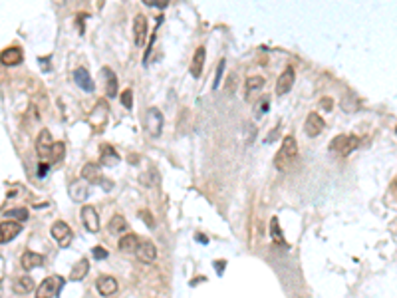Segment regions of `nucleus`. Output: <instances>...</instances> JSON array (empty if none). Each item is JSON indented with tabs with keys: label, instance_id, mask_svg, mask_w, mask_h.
Wrapping results in <instances>:
<instances>
[{
	"label": "nucleus",
	"instance_id": "12",
	"mask_svg": "<svg viewBox=\"0 0 397 298\" xmlns=\"http://www.w3.org/2000/svg\"><path fill=\"white\" fill-rule=\"evenodd\" d=\"M135 255H137V259L145 264H151V262H155L157 259V249H155V244L149 241H143L139 242V246H137V251H135Z\"/></svg>",
	"mask_w": 397,
	"mask_h": 298
},
{
	"label": "nucleus",
	"instance_id": "17",
	"mask_svg": "<svg viewBox=\"0 0 397 298\" xmlns=\"http://www.w3.org/2000/svg\"><path fill=\"white\" fill-rule=\"evenodd\" d=\"M22 266H24V270H32V268H36V266H42L44 264V257L40 255V253H34V251H26L24 255H22Z\"/></svg>",
	"mask_w": 397,
	"mask_h": 298
},
{
	"label": "nucleus",
	"instance_id": "34",
	"mask_svg": "<svg viewBox=\"0 0 397 298\" xmlns=\"http://www.w3.org/2000/svg\"><path fill=\"white\" fill-rule=\"evenodd\" d=\"M225 66H227V62L225 60H220L217 66V76H215V82H213V88H218V82H220V76L225 72Z\"/></svg>",
	"mask_w": 397,
	"mask_h": 298
},
{
	"label": "nucleus",
	"instance_id": "8",
	"mask_svg": "<svg viewBox=\"0 0 397 298\" xmlns=\"http://www.w3.org/2000/svg\"><path fill=\"white\" fill-rule=\"evenodd\" d=\"M326 128V121L322 119L320 113H308L306 121H304V131H306L308 137H318Z\"/></svg>",
	"mask_w": 397,
	"mask_h": 298
},
{
	"label": "nucleus",
	"instance_id": "42",
	"mask_svg": "<svg viewBox=\"0 0 397 298\" xmlns=\"http://www.w3.org/2000/svg\"><path fill=\"white\" fill-rule=\"evenodd\" d=\"M137 159H139V157H137V155H129V163H133V165H135V163H139V161H137Z\"/></svg>",
	"mask_w": 397,
	"mask_h": 298
},
{
	"label": "nucleus",
	"instance_id": "6",
	"mask_svg": "<svg viewBox=\"0 0 397 298\" xmlns=\"http://www.w3.org/2000/svg\"><path fill=\"white\" fill-rule=\"evenodd\" d=\"M50 233H52V237L56 239V242L62 246V249H66V246H70V242H72V229H70V225L64 223V221H56L52 225V229H50Z\"/></svg>",
	"mask_w": 397,
	"mask_h": 298
},
{
	"label": "nucleus",
	"instance_id": "18",
	"mask_svg": "<svg viewBox=\"0 0 397 298\" xmlns=\"http://www.w3.org/2000/svg\"><path fill=\"white\" fill-rule=\"evenodd\" d=\"M73 80H76V84H78L82 90H86V92H93V82H91V76L88 74V70H86V68H78V70H73Z\"/></svg>",
	"mask_w": 397,
	"mask_h": 298
},
{
	"label": "nucleus",
	"instance_id": "26",
	"mask_svg": "<svg viewBox=\"0 0 397 298\" xmlns=\"http://www.w3.org/2000/svg\"><path fill=\"white\" fill-rule=\"evenodd\" d=\"M264 84H266V80H264L262 76H251V78L246 80V84H244V93H246V95H251L254 90L264 88Z\"/></svg>",
	"mask_w": 397,
	"mask_h": 298
},
{
	"label": "nucleus",
	"instance_id": "35",
	"mask_svg": "<svg viewBox=\"0 0 397 298\" xmlns=\"http://www.w3.org/2000/svg\"><path fill=\"white\" fill-rule=\"evenodd\" d=\"M320 108H324L326 112H332V108H334L332 97H322V100H320Z\"/></svg>",
	"mask_w": 397,
	"mask_h": 298
},
{
	"label": "nucleus",
	"instance_id": "15",
	"mask_svg": "<svg viewBox=\"0 0 397 298\" xmlns=\"http://www.w3.org/2000/svg\"><path fill=\"white\" fill-rule=\"evenodd\" d=\"M95 288H97V292L102 294V296H111V294H115L117 292V280L113 279V277H100V279L95 280Z\"/></svg>",
	"mask_w": 397,
	"mask_h": 298
},
{
	"label": "nucleus",
	"instance_id": "27",
	"mask_svg": "<svg viewBox=\"0 0 397 298\" xmlns=\"http://www.w3.org/2000/svg\"><path fill=\"white\" fill-rule=\"evenodd\" d=\"M102 76L108 78V97H115L117 95V78H115V74L109 68H104Z\"/></svg>",
	"mask_w": 397,
	"mask_h": 298
},
{
	"label": "nucleus",
	"instance_id": "37",
	"mask_svg": "<svg viewBox=\"0 0 397 298\" xmlns=\"http://www.w3.org/2000/svg\"><path fill=\"white\" fill-rule=\"evenodd\" d=\"M147 6H159V8H165L169 2L167 0H143Z\"/></svg>",
	"mask_w": 397,
	"mask_h": 298
},
{
	"label": "nucleus",
	"instance_id": "19",
	"mask_svg": "<svg viewBox=\"0 0 397 298\" xmlns=\"http://www.w3.org/2000/svg\"><path fill=\"white\" fill-rule=\"evenodd\" d=\"M82 179L84 181H88V183H100L104 177H102V171L97 165H93V163H86L84 167H82Z\"/></svg>",
	"mask_w": 397,
	"mask_h": 298
},
{
	"label": "nucleus",
	"instance_id": "22",
	"mask_svg": "<svg viewBox=\"0 0 397 298\" xmlns=\"http://www.w3.org/2000/svg\"><path fill=\"white\" fill-rule=\"evenodd\" d=\"M203 66H205V48L198 46L195 50V56H193V62H191V74L193 78H198L203 74Z\"/></svg>",
	"mask_w": 397,
	"mask_h": 298
},
{
	"label": "nucleus",
	"instance_id": "14",
	"mask_svg": "<svg viewBox=\"0 0 397 298\" xmlns=\"http://www.w3.org/2000/svg\"><path fill=\"white\" fill-rule=\"evenodd\" d=\"M20 231H22V225L16 223V221H2L0 223V239H2V242H10L16 235H18Z\"/></svg>",
	"mask_w": 397,
	"mask_h": 298
},
{
	"label": "nucleus",
	"instance_id": "28",
	"mask_svg": "<svg viewBox=\"0 0 397 298\" xmlns=\"http://www.w3.org/2000/svg\"><path fill=\"white\" fill-rule=\"evenodd\" d=\"M268 108H270V100H268V95H262V97L254 104V117L260 119L264 113L268 112Z\"/></svg>",
	"mask_w": 397,
	"mask_h": 298
},
{
	"label": "nucleus",
	"instance_id": "23",
	"mask_svg": "<svg viewBox=\"0 0 397 298\" xmlns=\"http://www.w3.org/2000/svg\"><path fill=\"white\" fill-rule=\"evenodd\" d=\"M14 292L16 294H30L34 288H36V284H34V280L30 279V277H20L16 282H14Z\"/></svg>",
	"mask_w": 397,
	"mask_h": 298
},
{
	"label": "nucleus",
	"instance_id": "32",
	"mask_svg": "<svg viewBox=\"0 0 397 298\" xmlns=\"http://www.w3.org/2000/svg\"><path fill=\"white\" fill-rule=\"evenodd\" d=\"M108 249H104V246H93L91 249V257H95L97 261H104V259H108Z\"/></svg>",
	"mask_w": 397,
	"mask_h": 298
},
{
	"label": "nucleus",
	"instance_id": "38",
	"mask_svg": "<svg viewBox=\"0 0 397 298\" xmlns=\"http://www.w3.org/2000/svg\"><path fill=\"white\" fill-rule=\"evenodd\" d=\"M227 90H229V92H235L236 90V76L235 74H231V78H229V86H227Z\"/></svg>",
	"mask_w": 397,
	"mask_h": 298
},
{
	"label": "nucleus",
	"instance_id": "39",
	"mask_svg": "<svg viewBox=\"0 0 397 298\" xmlns=\"http://www.w3.org/2000/svg\"><path fill=\"white\" fill-rule=\"evenodd\" d=\"M97 185L102 187L104 191H111V189H113V183H111V181H108V179H102V181H100Z\"/></svg>",
	"mask_w": 397,
	"mask_h": 298
},
{
	"label": "nucleus",
	"instance_id": "9",
	"mask_svg": "<svg viewBox=\"0 0 397 298\" xmlns=\"http://www.w3.org/2000/svg\"><path fill=\"white\" fill-rule=\"evenodd\" d=\"M54 145H56V141L52 139L50 131L48 130L40 131V135H38V139H36V151H38V155H40L42 159H46L48 155H52V149H54Z\"/></svg>",
	"mask_w": 397,
	"mask_h": 298
},
{
	"label": "nucleus",
	"instance_id": "20",
	"mask_svg": "<svg viewBox=\"0 0 397 298\" xmlns=\"http://www.w3.org/2000/svg\"><path fill=\"white\" fill-rule=\"evenodd\" d=\"M88 270H90V262H88V259H80V261H78V262H76V264L72 266L70 279H72L73 282H80V280L86 279Z\"/></svg>",
	"mask_w": 397,
	"mask_h": 298
},
{
	"label": "nucleus",
	"instance_id": "11",
	"mask_svg": "<svg viewBox=\"0 0 397 298\" xmlns=\"http://www.w3.org/2000/svg\"><path fill=\"white\" fill-rule=\"evenodd\" d=\"M90 197V183L80 179V181H73L70 185V199L76 203H84L86 199Z\"/></svg>",
	"mask_w": 397,
	"mask_h": 298
},
{
	"label": "nucleus",
	"instance_id": "7",
	"mask_svg": "<svg viewBox=\"0 0 397 298\" xmlns=\"http://www.w3.org/2000/svg\"><path fill=\"white\" fill-rule=\"evenodd\" d=\"M294 80H296V72L292 66H286L284 72L278 76V82H276V95H286L294 86Z\"/></svg>",
	"mask_w": 397,
	"mask_h": 298
},
{
	"label": "nucleus",
	"instance_id": "25",
	"mask_svg": "<svg viewBox=\"0 0 397 298\" xmlns=\"http://www.w3.org/2000/svg\"><path fill=\"white\" fill-rule=\"evenodd\" d=\"M102 165H108V167H113L117 161H119V155H117V151L111 147V145H104L102 147Z\"/></svg>",
	"mask_w": 397,
	"mask_h": 298
},
{
	"label": "nucleus",
	"instance_id": "1",
	"mask_svg": "<svg viewBox=\"0 0 397 298\" xmlns=\"http://www.w3.org/2000/svg\"><path fill=\"white\" fill-rule=\"evenodd\" d=\"M296 155H298V143H296L294 135H286V137L282 139L280 151H278L276 157H274V165L280 169V171H286L290 163L296 159Z\"/></svg>",
	"mask_w": 397,
	"mask_h": 298
},
{
	"label": "nucleus",
	"instance_id": "30",
	"mask_svg": "<svg viewBox=\"0 0 397 298\" xmlns=\"http://www.w3.org/2000/svg\"><path fill=\"white\" fill-rule=\"evenodd\" d=\"M52 161H56V163H60V161H64V157H66V145L62 143V141H56V145L54 149H52Z\"/></svg>",
	"mask_w": 397,
	"mask_h": 298
},
{
	"label": "nucleus",
	"instance_id": "16",
	"mask_svg": "<svg viewBox=\"0 0 397 298\" xmlns=\"http://www.w3.org/2000/svg\"><path fill=\"white\" fill-rule=\"evenodd\" d=\"M22 60H24V54L18 46H10V48L2 50V54H0V62L4 66H18Z\"/></svg>",
	"mask_w": 397,
	"mask_h": 298
},
{
	"label": "nucleus",
	"instance_id": "36",
	"mask_svg": "<svg viewBox=\"0 0 397 298\" xmlns=\"http://www.w3.org/2000/svg\"><path fill=\"white\" fill-rule=\"evenodd\" d=\"M139 217H141L145 223H147V227H153V223H155V221H153V217H151V215H149L145 209H141V211H139Z\"/></svg>",
	"mask_w": 397,
	"mask_h": 298
},
{
	"label": "nucleus",
	"instance_id": "43",
	"mask_svg": "<svg viewBox=\"0 0 397 298\" xmlns=\"http://www.w3.org/2000/svg\"><path fill=\"white\" fill-rule=\"evenodd\" d=\"M197 239H198L201 242H203V244H207V242H209V241H207V237H205V235H197Z\"/></svg>",
	"mask_w": 397,
	"mask_h": 298
},
{
	"label": "nucleus",
	"instance_id": "21",
	"mask_svg": "<svg viewBox=\"0 0 397 298\" xmlns=\"http://www.w3.org/2000/svg\"><path fill=\"white\" fill-rule=\"evenodd\" d=\"M137 246H139V237H137L135 233L123 235V237L119 239V251H123V253H135Z\"/></svg>",
	"mask_w": 397,
	"mask_h": 298
},
{
	"label": "nucleus",
	"instance_id": "3",
	"mask_svg": "<svg viewBox=\"0 0 397 298\" xmlns=\"http://www.w3.org/2000/svg\"><path fill=\"white\" fill-rule=\"evenodd\" d=\"M360 145V137L358 135H338L330 141V151L340 153V155H350L354 149H358Z\"/></svg>",
	"mask_w": 397,
	"mask_h": 298
},
{
	"label": "nucleus",
	"instance_id": "41",
	"mask_svg": "<svg viewBox=\"0 0 397 298\" xmlns=\"http://www.w3.org/2000/svg\"><path fill=\"white\" fill-rule=\"evenodd\" d=\"M278 135H280V128H274V130H272V133H270V135H268V137H266V143H270V141H274V139H276V137H278Z\"/></svg>",
	"mask_w": 397,
	"mask_h": 298
},
{
	"label": "nucleus",
	"instance_id": "33",
	"mask_svg": "<svg viewBox=\"0 0 397 298\" xmlns=\"http://www.w3.org/2000/svg\"><path fill=\"white\" fill-rule=\"evenodd\" d=\"M119 97H121V104L126 106L127 110H131V106H133V93H131V90H123Z\"/></svg>",
	"mask_w": 397,
	"mask_h": 298
},
{
	"label": "nucleus",
	"instance_id": "44",
	"mask_svg": "<svg viewBox=\"0 0 397 298\" xmlns=\"http://www.w3.org/2000/svg\"><path fill=\"white\" fill-rule=\"evenodd\" d=\"M395 133H397V128H395Z\"/></svg>",
	"mask_w": 397,
	"mask_h": 298
},
{
	"label": "nucleus",
	"instance_id": "5",
	"mask_svg": "<svg viewBox=\"0 0 397 298\" xmlns=\"http://www.w3.org/2000/svg\"><path fill=\"white\" fill-rule=\"evenodd\" d=\"M108 106L104 104V102H97L95 104V108L90 112L88 115V121H90V126L93 128L95 131H102L106 128V123H108Z\"/></svg>",
	"mask_w": 397,
	"mask_h": 298
},
{
	"label": "nucleus",
	"instance_id": "24",
	"mask_svg": "<svg viewBox=\"0 0 397 298\" xmlns=\"http://www.w3.org/2000/svg\"><path fill=\"white\" fill-rule=\"evenodd\" d=\"M127 227H129V225H127L126 217H121V215H113L108 225L109 233H113V235H123L127 231Z\"/></svg>",
	"mask_w": 397,
	"mask_h": 298
},
{
	"label": "nucleus",
	"instance_id": "10",
	"mask_svg": "<svg viewBox=\"0 0 397 298\" xmlns=\"http://www.w3.org/2000/svg\"><path fill=\"white\" fill-rule=\"evenodd\" d=\"M80 215H82V223H84L88 233H97L100 231V217H97V211L93 207L90 205L82 207V213Z\"/></svg>",
	"mask_w": 397,
	"mask_h": 298
},
{
	"label": "nucleus",
	"instance_id": "4",
	"mask_svg": "<svg viewBox=\"0 0 397 298\" xmlns=\"http://www.w3.org/2000/svg\"><path fill=\"white\" fill-rule=\"evenodd\" d=\"M145 130L151 137H159L163 131V113L157 108H149L145 112Z\"/></svg>",
	"mask_w": 397,
	"mask_h": 298
},
{
	"label": "nucleus",
	"instance_id": "31",
	"mask_svg": "<svg viewBox=\"0 0 397 298\" xmlns=\"http://www.w3.org/2000/svg\"><path fill=\"white\" fill-rule=\"evenodd\" d=\"M8 219H18V221H26L28 219V209H24V207H16V209H10L8 213Z\"/></svg>",
	"mask_w": 397,
	"mask_h": 298
},
{
	"label": "nucleus",
	"instance_id": "13",
	"mask_svg": "<svg viewBox=\"0 0 397 298\" xmlns=\"http://www.w3.org/2000/svg\"><path fill=\"white\" fill-rule=\"evenodd\" d=\"M145 38H147V18L143 14H137L133 18V40H135V46H143Z\"/></svg>",
	"mask_w": 397,
	"mask_h": 298
},
{
	"label": "nucleus",
	"instance_id": "40",
	"mask_svg": "<svg viewBox=\"0 0 397 298\" xmlns=\"http://www.w3.org/2000/svg\"><path fill=\"white\" fill-rule=\"evenodd\" d=\"M46 173H48V163H44V161H42V163L38 165V177H44Z\"/></svg>",
	"mask_w": 397,
	"mask_h": 298
},
{
	"label": "nucleus",
	"instance_id": "29",
	"mask_svg": "<svg viewBox=\"0 0 397 298\" xmlns=\"http://www.w3.org/2000/svg\"><path fill=\"white\" fill-rule=\"evenodd\" d=\"M270 235L274 242H278V244H284V237H282V231H280V225H278V219L276 217H272L270 221Z\"/></svg>",
	"mask_w": 397,
	"mask_h": 298
},
{
	"label": "nucleus",
	"instance_id": "2",
	"mask_svg": "<svg viewBox=\"0 0 397 298\" xmlns=\"http://www.w3.org/2000/svg\"><path fill=\"white\" fill-rule=\"evenodd\" d=\"M62 288H64V279L62 277H48V279H44L40 282V286L36 288V298H56L60 292H62Z\"/></svg>",
	"mask_w": 397,
	"mask_h": 298
}]
</instances>
